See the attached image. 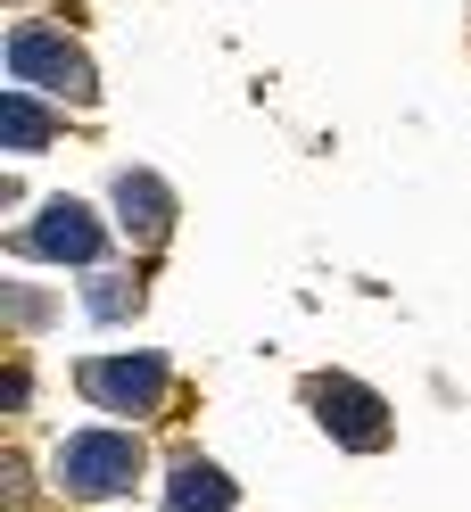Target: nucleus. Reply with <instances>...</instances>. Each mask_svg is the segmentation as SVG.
<instances>
[{
  "instance_id": "f257e3e1",
  "label": "nucleus",
  "mask_w": 471,
  "mask_h": 512,
  "mask_svg": "<svg viewBox=\"0 0 471 512\" xmlns=\"http://www.w3.org/2000/svg\"><path fill=\"white\" fill-rule=\"evenodd\" d=\"M58 471H67V488L108 496V488H124V479L141 471V446H133V438H108V430H83V438H67Z\"/></svg>"
},
{
  "instance_id": "f03ea898",
  "label": "nucleus",
  "mask_w": 471,
  "mask_h": 512,
  "mask_svg": "<svg viewBox=\"0 0 471 512\" xmlns=\"http://www.w3.org/2000/svg\"><path fill=\"white\" fill-rule=\"evenodd\" d=\"M9 75L17 83H50V91H67V100H91V67L58 34H42V25H25V34L9 42Z\"/></svg>"
},
{
  "instance_id": "7ed1b4c3",
  "label": "nucleus",
  "mask_w": 471,
  "mask_h": 512,
  "mask_svg": "<svg viewBox=\"0 0 471 512\" xmlns=\"http://www.w3.org/2000/svg\"><path fill=\"white\" fill-rule=\"evenodd\" d=\"M25 248H34V256H75V265H91V256H100V223H91V207L58 199L50 223H34V232H25Z\"/></svg>"
},
{
  "instance_id": "20e7f679",
  "label": "nucleus",
  "mask_w": 471,
  "mask_h": 512,
  "mask_svg": "<svg viewBox=\"0 0 471 512\" xmlns=\"http://www.w3.org/2000/svg\"><path fill=\"white\" fill-rule=\"evenodd\" d=\"M157 389H166V364L141 356V364H100L91 372V397H124V405H149Z\"/></svg>"
},
{
  "instance_id": "39448f33",
  "label": "nucleus",
  "mask_w": 471,
  "mask_h": 512,
  "mask_svg": "<svg viewBox=\"0 0 471 512\" xmlns=\"http://www.w3.org/2000/svg\"><path fill=\"white\" fill-rule=\"evenodd\" d=\"M174 512H232V479L215 463H182L174 471Z\"/></svg>"
},
{
  "instance_id": "423d86ee",
  "label": "nucleus",
  "mask_w": 471,
  "mask_h": 512,
  "mask_svg": "<svg viewBox=\"0 0 471 512\" xmlns=\"http://www.w3.org/2000/svg\"><path fill=\"white\" fill-rule=\"evenodd\" d=\"M9 133H17V149H34V141H42V116L25 108V91H9Z\"/></svg>"
}]
</instances>
